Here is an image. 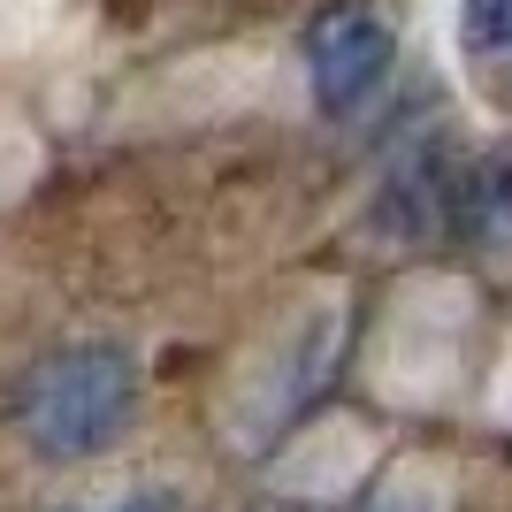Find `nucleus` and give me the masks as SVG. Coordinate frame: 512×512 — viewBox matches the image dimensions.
<instances>
[{
    "label": "nucleus",
    "mask_w": 512,
    "mask_h": 512,
    "mask_svg": "<svg viewBox=\"0 0 512 512\" xmlns=\"http://www.w3.org/2000/svg\"><path fill=\"white\" fill-rule=\"evenodd\" d=\"M130 406H138V367L115 344H69L23 383V444L39 459H92L123 436Z\"/></svg>",
    "instance_id": "nucleus-1"
},
{
    "label": "nucleus",
    "mask_w": 512,
    "mask_h": 512,
    "mask_svg": "<svg viewBox=\"0 0 512 512\" xmlns=\"http://www.w3.org/2000/svg\"><path fill=\"white\" fill-rule=\"evenodd\" d=\"M390 23L375 16V8H360V0H329L314 23H306V77H314V100L329 107V115H344V107H360L367 92L383 85L390 69Z\"/></svg>",
    "instance_id": "nucleus-2"
},
{
    "label": "nucleus",
    "mask_w": 512,
    "mask_h": 512,
    "mask_svg": "<svg viewBox=\"0 0 512 512\" xmlns=\"http://www.w3.org/2000/svg\"><path fill=\"white\" fill-rule=\"evenodd\" d=\"M459 31H467L474 54H505L512 46V0H467V8H459Z\"/></svg>",
    "instance_id": "nucleus-3"
},
{
    "label": "nucleus",
    "mask_w": 512,
    "mask_h": 512,
    "mask_svg": "<svg viewBox=\"0 0 512 512\" xmlns=\"http://www.w3.org/2000/svg\"><path fill=\"white\" fill-rule=\"evenodd\" d=\"M115 512H176V497H130V505H115Z\"/></svg>",
    "instance_id": "nucleus-4"
},
{
    "label": "nucleus",
    "mask_w": 512,
    "mask_h": 512,
    "mask_svg": "<svg viewBox=\"0 0 512 512\" xmlns=\"http://www.w3.org/2000/svg\"><path fill=\"white\" fill-rule=\"evenodd\" d=\"M375 512H428V505H413L406 490H390V497H375Z\"/></svg>",
    "instance_id": "nucleus-5"
}]
</instances>
